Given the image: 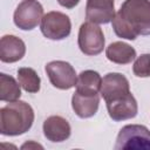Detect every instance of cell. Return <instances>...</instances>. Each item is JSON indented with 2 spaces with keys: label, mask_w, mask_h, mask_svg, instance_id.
I'll use <instances>...</instances> for the list:
<instances>
[{
  "label": "cell",
  "mask_w": 150,
  "mask_h": 150,
  "mask_svg": "<svg viewBox=\"0 0 150 150\" xmlns=\"http://www.w3.org/2000/svg\"><path fill=\"white\" fill-rule=\"evenodd\" d=\"M111 25L115 34L122 39L150 35V0H124Z\"/></svg>",
  "instance_id": "cell-1"
},
{
  "label": "cell",
  "mask_w": 150,
  "mask_h": 150,
  "mask_svg": "<svg viewBox=\"0 0 150 150\" xmlns=\"http://www.w3.org/2000/svg\"><path fill=\"white\" fill-rule=\"evenodd\" d=\"M34 110L25 101L8 102L0 109V132L5 136H19L27 132L34 122Z\"/></svg>",
  "instance_id": "cell-2"
},
{
  "label": "cell",
  "mask_w": 150,
  "mask_h": 150,
  "mask_svg": "<svg viewBox=\"0 0 150 150\" xmlns=\"http://www.w3.org/2000/svg\"><path fill=\"white\" fill-rule=\"evenodd\" d=\"M115 149H150V130L145 125L128 124L124 125L116 138Z\"/></svg>",
  "instance_id": "cell-3"
},
{
  "label": "cell",
  "mask_w": 150,
  "mask_h": 150,
  "mask_svg": "<svg viewBox=\"0 0 150 150\" xmlns=\"http://www.w3.org/2000/svg\"><path fill=\"white\" fill-rule=\"evenodd\" d=\"M104 35L97 23L87 21L80 26L77 35V45L80 50L89 56L98 55L104 48Z\"/></svg>",
  "instance_id": "cell-4"
},
{
  "label": "cell",
  "mask_w": 150,
  "mask_h": 150,
  "mask_svg": "<svg viewBox=\"0 0 150 150\" xmlns=\"http://www.w3.org/2000/svg\"><path fill=\"white\" fill-rule=\"evenodd\" d=\"M41 33L49 40H63L69 36L71 30V22L64 13L52 11L43 15L40 23Z\"/></svg>",
  "instance_id": "cell-5"
},
{
  "label": "cell",
  "mask_w": 150,
  "mask_h": 150,
  "mask_svg": "<svg viewBox=\"0 0 150 150\" xmlns=\"http://www.w3.org/2000/svg\"><path fill=\"white\" fill-rule=\"evenodd\" d=\"M43 18V7L38 0H22L13 15L15 26L22 30L34 29Z\"/></svg>",
  "instance_id": "cell-6"
},
{
  "label": "cell",
  "mask_w": 150,
  "mask_h": 150,
  "mask_svg": "<svg viewBox=\"0 0 150 150\" xmlns=\"http://www.w3.org/2000/svg\"><path fill=\"white\" fill-rule=\"evenodd\" d=\"M45 70L53 87L57 89L68 90L76 84L77 75L74 67L69 62L61 60L52 61L46 64Z\"/></svg>",
  "instance_id": "cell-7"
},
{
  "label": "cell",
  "mask_w": 150,
  "mask_h": 150,
  "mask_svg": "<svg viewBox=\"0 0 150 150\" xmlns=\"http://www.w3.org/2000/svg\"><path fill=\"white\" fill-rule=\"evenodd\" d=\"M130 91V83L128 79L121 73H108L102 79L100 94L105 102L116 100L128 95Z\"/></svg>",
  "instance_id": "cell-8"
},
{
  "label": "cell",
  "mask_w": 150,
  "mask_h": 150,
  "mask_svg": "<svg viewBox=\"0 0 150 150\" xmlns=\"http://www.w3.org/2000/svg\"><path fill=\"white\" fill-rule=\"evenodd\" d=\"M105 104L110 118L116 122L134 118L138 112L137 101L131 93L123 97L108 101Z\"/></svg>",
  "instance_id": "cell-9"
},
{
  "label": "cell",
  "mask_w": 150,
  "mask_h": 150,
  "mask_svg": "<svg viewBox=\"0 0 150 150\" xmlns=\"http://www.w3.org/2000/svg\"><path fill=\"white\" fill-rule=\"evenodd\" d=\"M115 16V0H87V21L101 25L109 23Z\"/></svg>",
  "instance_id": "cell-10"
},
{
  "label": "cell",
  "mask_w": 150,
  "mask_h": 150,
  "mask_svg": "<svg viewBox=\"0 0 150 150\" xmlns=\"http://www.w3.org/2000/svg\"><path fill=\"white\" fill-rule=\"evenodd\" d=\"M42 129L45 137L54 143H60L68 139L71 134V128L69 122L64 117L59 115H53L47 117L43 122Z\"/></svg>",
  "instance_id": "cell-11"
},
{
  "label": "cell",
  "mask_w": 150,
  "mask_h": 150,
  "mask_svg": "<svg viewBox=\"0 0 150 150\" xmlns=\"http://www.w3.org/2000/svg\"><path fill=\"white\" fill-rule=\"evenodd\" d=\"M26 53L25 42L15 35H4L0 40V60L13 63L21 60Z\"/></svg>",
  "instance_id": "cell-12"
},
{
  "label": "cell",
  "mask_w": 150,
  "mask_h": 150,
  "mask_svg": "<svg viewBox=\"0 0 150 150\" xmlns=\"http://www.w3.org/2000/svg\"><path fill=\"white\" fill-rule=\"evenodd\" d=\"M98 94H82L75 90L71 97V107L74 112L81 118H89L98 110Z\"/></svg>",
  "instance_id": "cell-13"
},
{
  "label": "cell",
  "mask_w": 150,
  "mask_h": 150,
  "mask_svg": "<svg viewBox=\"0 0 150 150\" xmlns=\"http://www.w3.org/2000/svg\"><path fill=\"white\" fill-rule=\"evenodd\" d=\"M105 56L109 61L117 64H128L136 59V50L130 45L116 41L110 43L105 49Z\"/></svg>",
  "instance_id": "cell-14"
},
{
  "label": "cell",
  "mask_w": 150,
  "mask_h": 150,
  "mask_svg": "<svg viewBox=\"0 0 150 150\" xmlns=\"http://www.w3.org/2000/svg\"><path fill=\"white\" fill-rule=\"evenodd\" d=\"M102 84L101 75L95 70H83L77 75L76 91L82 94H100Z\"/></svg>",
  "instance_id": "cell-15"
},
{
  "label": "cell",
  "mask_w": 150,
  "mask_h": 150,
  "mask_svg": "<svg viewBox=\"0 0 150 150\" xmlns=\"http://www.w3.org/2000/svg\"><path fill=\"white\" fill-rule=\"evenodd\" d=\"M19 81L5 73L0 74V100L4 102L18 101L21 96V88Z\"/></svg>",
  "instance_id": "cell-16"
},
{
  "label": "cell",
  "mask_w": 150,
  "mask_h": 150,
  "mask_svg": "<svg viewBox=\"0 0 150 150\" xmlns=\"http://www.w3.org/2000/svg\"><path fill=\"white\" fill-rule=\"evenodd\" d=\"M18 81L27 93L34 94L40 90L41 80L38 73L29 67H21L18 69Z\"/></svg>",
  "instance_id": "cell-17"
},
{
  "label": "cell",
  "mask_w": 150,
  "mask_h": 150,
  "mask_svg": "<svg viewBox=\"0 0 150 150\" xmlns=\"http://www.w3.org/2000/svg\"><path fill=\"white\" fill-rule=\"evenodd\" d=\"M132 71L137 77H150V53L142 54L135 60Z\"/></svg>",
  "instance_id": "cell-18"
},
{
  "label": "cell",
  "mask_w": 150,
  "mask_h": 150,
  "mask_svg": "<svg viewBox=\"0 0 150 150\" xmlns=\"http://www.w3.org/2000/svg\"><path fill=\"white\" fill-rule=\"evenodd\" d=\"M57 2H59L62 7L70 9V8H74V7L80 2V0H57Z\"/></svg>",
  "instance_id": "cell-19"
},
{
  "label": "cell",
  "mask_w": 150,
  "mask_h": 150,
  "mask_svg": "<svg viewBox=\"0 0 150 150\" xmlns=\"http://www.w3.org/2000/svg\"><path fill=\"white\" fill-rule=\"evenodd\" d=\"M30 149V148H42L40 144H38V143H34V142H28V143H25L22 146H21V149Z\"/></svg>",
  "instance_id": "cell-20"
}]
</instances>
